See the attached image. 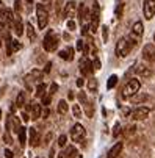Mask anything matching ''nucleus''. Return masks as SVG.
Here are the masks:
<instances>
[{
  "instance_id": "obj_24",
  "label": "nucleus",
  "mask_w": 155,
  "mask_h": 158,
  "mask_svg": "<svg viewBox=\"0 0 155 158\" xmlns=\"http://www.w3.org/2000/svg\"><path fill=\"white\" fill-rule=\"evenodd\" d=\"M78 14H80V20L82 22H85L86 20V17H90V10L86 8V5H80V11H78Z\"/></svg>"
},
{
  "instance_id": "obj_7",
  "label": "nucleus",
  "mask_w": 155,
  "mask_h": 158,
  "mask_svg": "<svg viewBox=\"0 0 155 158\" xmlns=\"http://www.w3.org/2000/svg\"><path fill=\"white\" fill-rule=\"evenodd\" d=\"M13 20H14V13H13V10L5 8L2 13H0V24H2L3 27L13 25Z\"/></svg>"
},
{
  "instance_id": "obj_10",
  "label": "nucleus",
  "mask_w": 155,
  "mask_h": 158,
  "mask_svg": "<svg viewBox=\"0 0 155 158\" xmlns=\"http://www.w3.org/2000/svg\"><path fill=\"white\" fill-rule=\"evenodd\" d=\"M143 11H144V17L147 20H150L155 16V0H144Z\"/></svg>"
},
{
  "instance_id": "obj_26",
  "label": "nucleus",
  "mask_w": 155,
  "mask_h": 158,
  "mask_svg": "<svg viewBox=\"0 0 155 158\" xmlns=\"http://www.w3.org/2000/svg\"><path fill=\"white\" fill-rule=\"evenodd\" d=\"M83 105H85V113H86V116L88 118H93L94 116V108H93V105L90 103V102H83Z\"/></svg>"
},
{
  "instance_id": "obj_49",
  "label": "nucleus",
  "mask_w": 155,
  "mask_h": 158,
  "mask_svg": "<svg viewBox=\"0 0 155 158\" xmlns=\"http://www.w3.org/2000/svg\"><path fill=\"white\" fill-rule=\"evenodd\" d=\"M83 85H85V81H83V78H78V80H77V86H78V88H82Z\"/></svg>"
},
{
  "instance_id": "obj_12",
  "label": "nucleus",
  "mask_w": 155,
  "mask_h": 158,
  "mask_svg": "<svg viewBox=\"0 0 155 158\" xmlns=\"http://www.w3.org/2000/svg\"><path fill=\"white\" fill-rule=\"evenodd\" d=\"M80 71H82V74L83 75H91L93 74V63L88 60L86 56H83L82 58V61H80Z\"/></svg>"
},
{
  "instance_id": "obj_35",
  "label": "nucleus",
  "mask_w": 155,
  "mask_h": 158,
  "mask_svg": "<svg viewBox=\"0 0 155 158\" xmlns=\"http://www.w3.org/2000/svg\"><path fill=\"white\" fill-rule=\"evenodd\" d=\"M130 99H132V102H135V103H136V102H143V100H146L147 96H146V94H144V96H136V94H135V96H132Z\"/></svg>"
},
{
  "instance_id": "obj_1",
  "label": "nucleus",
  "mask_w": 155,
  "mask_h": 158,
  "mask_svg": "<svg viewBox=\"0 0 155 158\" xmlns=\"http://www.w3.org/2000/svg\"><path fill=\"white\" fill-rule=\"evenodd\" d=\"M135 41L132 39L130 36H125V38H121L119 41H118V44H116V55L119 56V58H125L130 52H132V49L135 47Z\"/></svg>"
},
{
  "instance_id": "obj_2",
  "label": "nucleus",
  "mask_w": 155,
  "mask_h": 158,
  "mask_svg": "<svg viewBox=\"0 0 155 158\" xmlns=\"http://www.w3.org/2000/svg\"><path fill=\"white\" fill-rule=\"evenodd\" d=\"M140 88H141V83H140L138 78H132V80H128L127 85H125L124 89H122V97L128 99V97H132V96L138 94Z\"/></svg>"
},
{
  "instance_id": "obj_21",
  "label": "nucleus",
  "mask_w": 155,
  "mask_h": 158,
  "mask_svg": "<svg viewBox=\"0 0 155 158\" xmlns=\"http://www.w3.org/2000/svg\"><path fill=\"white\" fill-rule=\"evenodd\" d=\"M30 108H31V119H38V118H41V105L31 103Z\"/></svg>"
},
{
  "instance_id": "obj_20",
  "label": "nucleus",
  "mask_w": 155,
  "mask_h": 158,
  "mask_svg": "<svg viewBox=\"0 0 155 158\" xmlns=\"http://www.w3.org/2000/svg\"><path fill=\"white\" fill-rule=\"evenodd\" d=\"M60 56L63 60H66V61H72V58H74V49L72 47H68V49L61 50L60 52Z\"/></svg>"
},
{
  "instance_id": "obj_42",
  "label": "nucleus",
  "mask_w": 155,
  "mask_h": 158,
  "mask_svg": "<svg viewBox=\"0 0 155 158\" xmlns=\"http://www.w3.org/2000/svg\"><path fill=\"white\" fill-rule=\"evenodd\" d=\"M50 139H52V133H47V135H46V138H44V144H49Z\"/></svg>"
},
{
  "instance_id": "obj_34",
  "label": "nucleus",
  "mask_w": 155,
  "mask_h": 158,
  "mask_svg": "<svg viewBox=\"0 0 155 158\" xmlns=\"http://www.w3.org/2000/svg\"><path fill=\"white\" fill-rule=\"evenodd\" d=\"M66 144H68V136H66V135H61V136L58 138V146L66 147Z\"/></svg>"
},
{
  "instance_id": "obj_15",
  "label": "nucleus",
  "mask_w": 155,
  "mask_h": 158,
  "mask_svg": "<svg viewBox=\"0 0 155 158\" xmlns=\"http://www.w3.org/2000/svg\"><path fill=\"white\" fill-rule=\"evenodd\" d=\"M122 147H124V144H122V143H116L111 149L108 150L107 158H118V156H119V153L122 152Z\"/></svg>"
},
{
  "instance_id": "obj_31",
  "label": "nucleus",
  "mask_w": 155,
  "mask_h": 158,
  "mask_svg": "<svg viewBox=\"0 0 155 158\" xmlns=\"http://www.w3.org/2000/svg\"><path fill=\"white\" fill-rule=\"evenodd\" d=\"M116 83H118V77H116V75H111V77L108 78L107 88H108V89H111V88H115V86H116Z\"/></svg>"
},
{
  "instance_id": "obj_46",
  "label": "nucleus",
  "mask_w": 155,
  "mask_h": 158,
  "mask_svg": "<svg viewBox=\"0 0 155 158\" xmlns=\"http://www.w3.org/2000/svg\"><path fill=\"white\" fill-rule=\"evenodd\" d=\"M49 114H50V111H49L47 108L44 110V113H41V116H42V118H49Z\"/></svg>"
},
{
  "instance_id": "obj_50",
  "label": "nucleus",
  "mask_w": 155,
  "mask_h": 158,
  "mask_svg": "<svg viewBox=\"0 0 155 158\" xmlns=\"http://www.w3.org/2000/svg\"><path fill=\"white\" fill-rule=\"evenodd\" d=\"M14 10H16V11L20 10V2H16V3H14Z\"/></svg>"
},
{
  "instance_id": "obj_43",
  "label": "nucleus",
  "mask_w": 155,
  "mask_h": 158,
  "mask_svg": "<svg viewBox=\"0 0 155 158\" xmlns=\"http://www.w3.org/2000/svg\"><path fill=\"white\" fill-rule=\"evenodd\" d=\"M68 28H69V30H75V22H74V20H69V22H68Z\"/></svg>"
},
{
  "instance_id": "obj_28",
  "label": "nucleus",
  "mask_w": 155,
  "mask_h": 158,
  "mask_svg": "<svg viewBox=\"0 0 155 158\" xmlns=\"http://www.w3.org/2000/svg\"><path fill=\"white\" fill-rule=\"evenodd\" d=\"M19 139H20V144L22 146H25V141H27V131L24 127H20L19 128Z\"/></svg>"
},
{
  "instance_id": "obj_8",
  "label": "nucleus",
  "mask_w": 155,
  "mask_h": 158,
  "mask_svg": "<svg viewBox=\"0 0 155 158\" xmlns=\"http://www.w3.org/2000/svg\"><path fill=\"white\" fill-rule=\"evenodd\" d=\"M150 114V108L149 106H138L133 113H132V119H135V121H144L147 119Z\"/></svg>"
},
{
  "instance_id": "obj_18",
  "label": "nucleus",
  "mask_w": 155,
  "mask_h": 158,
  "mask_svg": "<svg viewBox=\"0 0 155 158\" xmlns=\"http://www.w3.org/2000/svg\"><path fill=\"white\" fill-rule=\"evenodd\" d=\"M19 128H20V124H19V119L17 118H11L10 121H8V131L10 130H13L14 133H19Z\"/></svg>"
},
{
  "instance_id": "obj_19",
  "label": "nucleus",
  "mask_w": 155,
  "mask_h": 158,
  "mask_svg": "<svg viewBox=\"0 0 155 158\" xmlns=\"http://www.w3.org/2000/svg\"><path fill=\"white\" fill-rule=\"evenodd\" d=\"M136 74L140 77H144V78H149L152 75V71H150V67H146V66H138L136 67Z\"/></svg>"
},
{
  "instance_id": "obj_54",
  "label": "nucleus",
  "mask_w": 155,
  "mask_h": 158,
  "mask_svg": "<svg viewBox=\"0 0 155 158\" xmlns=\"http://www.w3.org/2000/svg\"><path fill=\"white\" fill-rule=\"evenodd\" d=\"M0 118H2V110H0Z\"/></svg>"
},
{
  "instance_id": "obj_11",
  "label": "nucleus",
  "mask_w": 155,
  "mask_h": 158,
  "mask_svg": "<svg viewBox=\"0 0 155 158\" xmlns=\"http://www.w3.org/2000/svg\"><path fill=\"white\" fill-rule=\"evenodd\" d=\"M143 58L149 63L155 61V44H146L143 49Z\"/></svg>"
},
{
  "instance_id": "obj_56",
  "label": "nucleus",
  "mask_w": 155,
  "mask_h": 158,
  "mask_svg": "<svg viewBox=\"0 0 155 158\" xmlns=\"http://www.w3.org/2000/svg\"><path fill=\"white\" fill-rule=\"evenodd\" d=\"M28 2H30V0H28Z\"/></svg>"
},
{
  "instance_id": "obj_22",
  "label": "nucleus",
  "mask_w": 155,
  "mask_h": 158,
  "mask_svg": "<svg viewBox=\"0 0 155 158\" xmlns=\"http://www.w3.org/2000/svg\"><path fill=\"white\" fill-rule=\"evenodd\" d=\"M58 114H66L68 113V110H69V105H68V102L66 100H60L58 102Z\"/></svg>"
},
{
  "instance_id": "obj_40",
  "label": "nucleus",
  "mask_w": 155,
  "mask_h": 158,
  "mask_svg": "<svg viewBox=\"0 0 155 158\" xmlns=\"http://www.w3.org/2000/svg\"><path fill=\"white\" fill-rule=\"evenodd\" d=\"M119 133H121V125L116 124V125H115V131H113V136H118Z\"/></svg>"
},
{
  "instance_id": "obj_55",
  "label": "nucleus",
  "mask_w": 155,
  "mask_h": 158,
  "mask_svg": "<svg viewBox=\"0 0 155 158\" xmlns=\"http://www.w3.org/2000/svg\"><path fill=\"white\" fill-rule=\"evenodd\" d=\"M153 42H155V33H153Z\"/></svg>"
},
{
  "instance_id": "obj_45",
  "label": "nucleus",
  "mask_w": 155,
  "mask_h": 158,
  "mask_svg": "<svg viewBox=\"0 0 155 158\" xmlns=\"http://www.w3.org/2000/svg\"><path fill=\"white\" fill-rule=\"evenodd\" d=\"M77 50H78V52L83 50V41H77Z\"/></svg>"
},
{
  "instance_id": "obj_29",
  "label": "nucleus",
  "mask_w": 155,
  "mask_h": 158,
  "mask_svg": "<svg viewBox=\"0 0 155 158\" xmlns=\"http://www.w3.org/2000/svg\"><path fill=\"white\" fill-rule=\"evenodd\" d=\"M64 153L68 155V158H75V155H77V149H75L74 146H69V147H66Z\"/></svg>"
},
{
  "instance_id": "obj_44",
  "label": "nucleus",
  "mask_w": 155,
  "mask_h": 158,
  "mask_svg": "<svg viewBox=\"0 0 155 158\" xmlns=\"http://www.w3.org/2000/svg\"><path fill=\"white\" fill-rule=\"evenodd\" d=\"M22 119H24V122H28V119H30V114H28V113H22Z\"/></svg>"
},
{
  "instance_id": "obj_16",
  "label": "nucleus",
  "mask_w": 155,
  "mask_h": 158,
  "mask_svg": "<svg viewBox=\"0 0 155 158\" xmlns=\"http://www.w3.org/2000/svg\"><path fill=\"white\" fill-rule=\"evenodd\" d=\"M28 131H30V146H31V147H36V146L39 144V141H41V139H39V131H38L35 127H31Z\"/></svg>"
},
{
  "instance_id": "obj_48",
  "label": "nucleus",
  "mask_w": 155,
  "mask_h": 158,
  "mask_svg": "<svg viewBox=\"0 0 155 158\" xmlns=\"http://www.w3.org/2000/svg\"><path fill=\"white\" fill-rule=\"evenodd\" d=\"M5 156H6V158H13V152H11L10 149H6V150H5Z\"/></svg>"
},
{
  "instance_id": "obj_14",
  "label": "nucleus",
  "mask_w": 155,
  "mask_h": 158,
  "mask_svg": "<svg viewBox=\"0 0 155 158\" xmlns=\"http://www.w3.org/2000/svg\"><path fill=\"white\" fill-rule=\"evenodd\" d=\"M75 11H77V6H75V2H68L63 10V16L64 17H74L75 16Z\"/></svg>"
},
{
  "instance_id": "obj_5",
  "label": "nucleus",
  "mask_w": 155,
  "mask_h": 158,
  "mask_svg": "<svg viewBox=\"0 0 155 158\" xmlns=\"http://www.w3.org/2000/svg\"><path fill=\"white\" fill-rule=\"evenodd\" d=\"M36 19H38V28L44 30L49 24V13L44 8V5H38L36 6Z\"/></svg>"
},
{
  "instance_id": "obj_23",
  "label": "nucleus",
  "mask_w": 155,
  "mask_h": 158,
  "mask_svg": "<svg viewBox=\"0 0 155 158\" xmlns=\"http://www.w3.org/2000/svg\"><path fill=\"white\" fill-rule=\"evenodd\" d=\"M25 28H27V36H28V39H30V41H35V39H36V31H35L33 25L30 24V22H27Z\"/></svg>"
},
{
  "instance_id": "obj_4",
  "label": "nucleus",
  "mask_w": 155,
  "mask_h": 158,
  "mask_svg": "<svg viewBox=\"0 0 155 158\" xmlns=\"http://www.w3.org/2000/svg\"><path fill=\"white\" fill-rule=\"evenodd\" d=\"M99 17H100V10H99V3L94 2L93 5V13L88 17V24H90V30L91 33H96L99 28Z\"/></svg>"
},
{
  "instance_id": "obj_52",
  "label": "nucleus",
  "mask_w": 155,
  "mask_h": 158,
  "mask_svg": "<svg viewBox=\"0 0 155 158\" xmlns=\"http://www.w3.org/2000/svg\"><path fill=\"white\" fill-rule=\"evenodd\" d=\"M58 158H68V155H66V153H64V152H61V153H60V155H58Z\"/></svg>"
},
{
  "instance_id": "obj_9",
  "label": "nucleus",
  "mask_w": 155,
  "mask_h": 158,
  "mask_svg": "<svg viewBox=\"0 0 155 158\" xmlns=\"http://www.w3.org/2000/svg\"><path fill=\"white\" fill-rule=\"evenodd\" d=\"M143 31H144V27H143V22H135L133 27H132V33H130V38L133 39L135 42H138L143 36Z\"/></svg>"
},
{
  "instance_id": "obj_32",
  "label": "nucleus",
  "mask_w": 155,
  "mask_h": 158,
  "mask_svg": "<svg viewBox=\"0 0 155 158\" xmlns=\"http://www.w3.org/2000/svg\"><path fill=\"white\" fill-rule=\"evenodd\" d=\"M50 102H52V96L49 94V93H46V94H44V97H42V106H49L50 105Z\"/></svg>"
},
{
  "instance_id": "obj_6",
  "label": "nucleus",
  "mask_w": 155,
  "mask_h": 158,
  "mask_svg": "<svg viewBox=\"0 0 155 158\" xmlns=\"http://www.w3.org/2000/svg\"><path fill=\"white\" fill-rule=\"evenodd\" d=\"M85 136H86V130L82 124H75L71 128V138H72L74 143H83Z\"/></svg>"
},
{
  "instance_id": "obj_13",
  "label": "nucleus",
  "mask_w": 155,
  "mask_h": 158,
  "mask_svg": "<svg viewBox=\"0 0 155 158\" xmlns=\"http://www.w3.org/2000/svg\"><path fill=\"white\" fill-rule=\"evenodd\" d=\"M11 27H13V30H14V33L17 36L24 35V22H22V19H20L19 14H14V20H13V25Z\"/></svg>"
},
{
  "instance_id": "obj_27",
  "label": "nucleus",
  "mask_w": 155,
  "mask_h": 158,
  "mask_svg": "<svg viewBox=\"0 0 155 158\" xmlns=\"http://www.w3.org/2000/svg\"><path fill=\"white\" fill-rule=\"evenodd\" d=\"M88 89H90L91 93H96L97 91V78H90L88 80Z\"/></svg>"
},
{
  "instance_id": "obj_36",
  "label": "nucleus",
  "mask_w": 155,
  "mask_h": 158,
  "mask_svg": "<svg viewBox=\"0 0 155 158\" xmlns=\"http://www.w3.org/2000/svg\"><path fill=\"white\" fill-rule=\"evenodd\" d=\"M57 91H58V85H57V83H52V85H50V88H49V94L53 97V94H55Z\"/></svg>"
},
{
  "instance_id": "obj_51",
  "label": "nucleus",
  "mask_w": 155,
  "mask_h": 158,
  "mask_svg": "<svg viewBox=\"0 0 155 158\" xmlns=\"http://www.w3.org/2000/svg\"><path fill=\"white\" fill-rule=\"evenodd\" d=\"M5 10V5H3V2H2V0H0V13H2Z\"/></svg>"
},
{
  "instance_id": "obj_25",
  "label": "nucleus",
  "mask_w": 155,
  "mask_h": 158,
  "mask_svg": "<svg viewBox=\"0 0 155 158\" xmlns=\"http://www.w3.org/2000/svg\"><path fill=\"white\" fill-rule=\"evenodd\" d=\"M46 89H47V86H46V85H44V83H39V85L36 86V97L42 99V97H44V94H46Z\"/></svg>"
},
{
  "instance_id": "obj_17",
  "label": "nucleus",
  "mask_w": 155,
  "mask_h": 158,
  "mask_svg": "<svg viewBox=\"0 0 155 158\" xmlns=\"http://www.w3.org/2000/svg\"><path fill=\"white\" fill-rule=\"evenodd\" d=\"M22 46H20V42L16 41V39H8V55H13L14 52L20 50Z\"/></svg>"
},
{
  "instance_id": "obj_41",
  "label": "nucleus",
  "mask_w": 155,
  "mask_h": 158,
  "mask_svg": "<svg viewBox=\"0 0 155 158\" xmlns=\"http://www.w3.org/2000/svg\"><path fill=\"white\" fill-rule=\"evenodd\" d=\"M102 35H103V41L108 39V28L107 27H102Z\"/></svg>"
},
{
  "instance_id": "obj_30",
  "label": "nucleus",
  "mask_w": 155,
  "mask_h": 158,
  "mask_svg": "<svg viewBox=\"0 0 155 158\" xmlns=\"http://www.w3.org/2000/svg\"><path fill=\"white\" fill-rule=\"evenodd\" d=\"M25 105V93H19L16 99V106H24Z\"/></svg>"
},
{
  "instance_id": "obj_38",
  "label": "nucleus",
  "mask_w": 155,
  "mask_h": 158,
  "mask_svg": "<svg viewBox=\"0 0 155 158\" xmlns=\"http://www.w3.org/2000/svg\"><path fill=\"white\" fill-rule=\"evenodd\" d=\"M100 67H102L100 60H99V58H96V60L93 61V69H96V71H97V69H100Z\"/></svg>"
},
{
  "instance_id": "obj_37",
  "label": "nucleus",
  "mask_w": 155,
  "mask_h": 158,
  "mask_svg": "<svg viewBox=\"0 0 155 158\" xmlns=\"http://www.w3.org/2000/svg\"><path fill=\"white\" fill-rule=\"evenodd\" d=\"M3 141H5V144H13V139L10 136V131H5L3 133Z\"/></svg>"
},
{
  "instance_id": "obj_53",
  "label": "nucleus",
  "mask_w": 155,
  "mask_h": 158,
  "mask_svg": "<svg viewBox=\"0 0 155 158\" xmlns=\"http://www.w3.org/2000/svg\"><path fill=\"white\" fill-rule=\"evenodd\" d=\"M55 155H53V149H50V153H49V158H53Z\"/></svg>"
},
{
  "instance_id": "obj_3",
  "label": "nucleus",
  "mask_w": 155,
  "mask_h": 158,
  "mask_svg": "<svg viewBox=\"0 0 155 158\" xmlns=\"http://www.w3.org/2000/svg\"><path fill=\"white\" fill-rule=\"evenodd\" d=\"M58 42H60L58 35L53 30H50L46 35V38H44V50H46V52H53L58 47Z\"/></svg>"
},
{
  "instance_id": "obj_33",
  "label": "nucleus",
  "mask_w": 155,
  "mask_h": 158,
  "mask_svg": "<svg viewBox=\"0 0 155 158\" xmlns=\"http://www.w3.org/2000/svg\"><path fill=\"white\" fill-rule=\"evenodd\" d=\"M72 113H74V118H80L82 116V108H80V105H72Z\"/></svg>"
},
{
  "instance_id": "obj_39",
  "label": "nucleus",
  "mask_w": 155,
  "mask_h": 158,
  "mask_svg": "<svg viewBox=\"0 0 155 158\" xmlns=\"http://www.w3.org/2000/svg\"><path fill=\"white\" fill-rule=\"evenodd\" d=\"M122 8H124V5H122V3H119V5H118V8H116V16H118V17H121V16H122Z\"/></svg>"
},
{
  "instance_id": "obj_47",
  "label": "nucleus",
  "mask_w": 155,
  "mask_h": 158,
  "mask_svg": "<svg viewBox=\"0 0 155 158\" xmlns=\"http://www.w3.org/2000/svg\"><path fill=\"white\" fill-rule=\"evenodd\" d=\"M50 69H52V63H47V64H46V69H44V72L47 74V72H50Z\"/></svg>"
}]
</instances>
